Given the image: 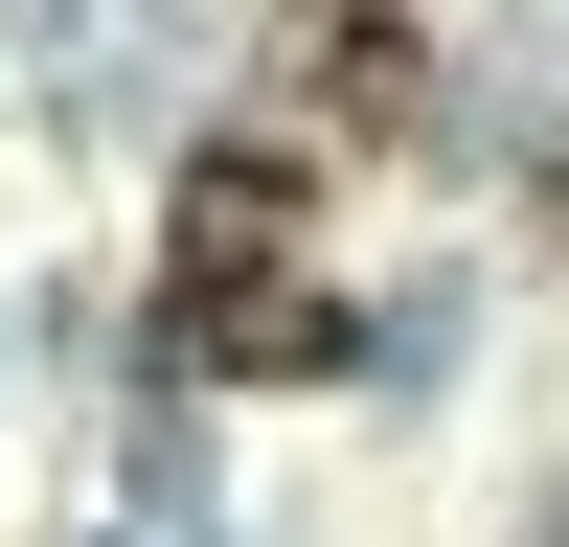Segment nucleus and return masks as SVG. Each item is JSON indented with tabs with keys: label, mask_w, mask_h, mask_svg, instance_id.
I'll return each instance as SVG.
<instances>
[{
	"label": "nucleus",
	"mask_w": 569,
	"mask_h": 547,
	"mask_svg": "<svg viewBox=\"0 0 569 547\" xmlns=\"http://www.w3.org/2000/svg\"><path fill=\"white\" fill-rule=\"evenodd\" d=\"M319 160L297 137H206L182 160V251H160V342L182 365H228V388H297V365H342V297H319Z\"/></svg>",
	"instance_id": "obj_1"
},
{
	"label": "nucleus",
	"mask_w": 569,
	"mask_h": 547,
	"mask_svg": "<svg viewBox=\"0 0 569 547\" xmlns=\"http://www.w3.org/2000/svg\"><path fill=\"white\" fill-rule=\"evenodd\" d=\"M433 115V23H410V0H297V23H273V137H410Z\"/></svg>",
	"instance_id": "obj_2"
}]
</instances>
